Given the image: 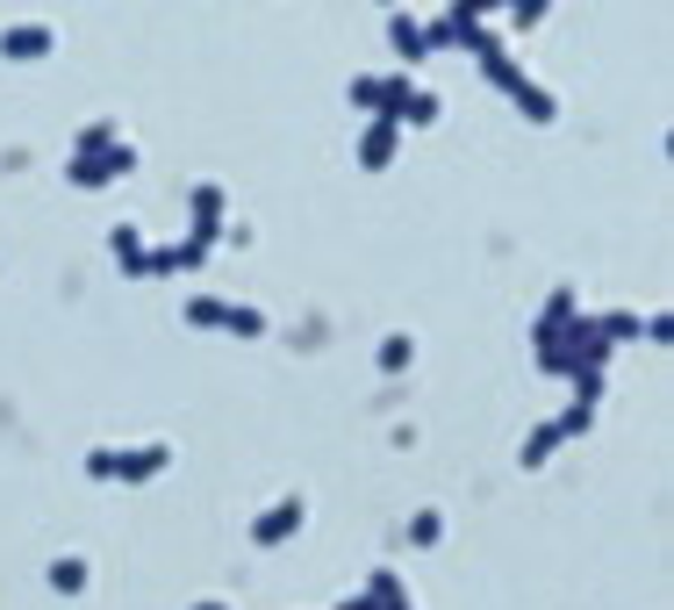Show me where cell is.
Masks as SVG:
<instances>
[{
    "mask_svg": "<svg viewBox=\"0 0 674 610\" xmlns=\"http://www.w3.org/2000/svg\"><path fill=\"white\" fill-rule=\"evenodd\" d=\"M187 324H202V331H237V338H266V316H258L252 302H216V295H194V302H187Z\"/></svg>",
    "mask_w": 674,
    "mask_h": 610,
    "instance_id": "3",
    "label": "cell"
},
{
    "mask_svg": "<svg viewBox=\"0 0 674 610\" xmlns=\"http://www.w3.org/2000/svg\"><path fill=\"white\" fill-rule=\"evenodd\" d=\"M438 531H446V517H438V510H417V525H409V539H417V546H438Z\"/></svg>",
    "mask_w": 674,
    "mask_h": 610,
    "instance_id": "18",
    "label": "cell"
},
{
    "mask_svg": "<svg viewBox=\"0 0 674 610\" xmlns=\"http://www.w3.org/2000/svg\"><path fill=\"white\" fill-rule=\"evenodd\" d=\"M109 252L122 258V273H144V252H151V244H144V237H136V231H130V223H115V231H109Z\"/></svg>",
    "mask_w": 674,
    "mask_h": 610,
    "instance_id": "12",
    "label": "cell"
},
{
    "mask_svg": "<svg viewBox=\"0 0 674 610\" xmlns=\"http://www.w3.org/2000/svg\"><path fill=\"white\" fill-rule=\"evenodd\" d=\"M438 115V94H423V87H417V101H409V122H431Z\"/></svg>",
    "mask_w": 674,
    "mask_h": 610,
    "instance_id": "19",
    "label": "cell"
},
{
    "mask_svg": "<svg viewBox=\"0 0 674 610\" xmlns=\"http://www.w3.org/2000/svg\"><path fill=\"white\" fill-rule=\"evenodd\" d=\"M0 51L8 58H43L51 51V22H8L0 29Z\"/></svg>",
    "mask_w": 674,
    "mask_h": 610,
    "instance_id": "8",
    "label": "cell"
},
{
    "mask_svg": "<svg viewBox=\"0 0 674 610\" xmlns=\"http://www.w3.org/2000/svg\"><path fill=\"white\" fill-rule=\"evenodd\" d=\"M165 460H173V446H136V453L94 446L86 453V475L94 481H151V475H165Z\"/></svg>",
    "mask_w": 674,
    "mask_h": 610,
    "instance_id": "1",
    "label": "cell"
},
{
    "mask_svg": "<svg viewBox=\"0 0 674 610\" xmlns=\"http://www.w3.org/2000/svg\"><path fill=\"white\" fill-rule=\"evenodd\" d=\"M136 165V151L130 144H115V151H101V159H72V187H109V180H122Z\"/></svg>",
    "mask_w": 674,
    "mask_h": 610,
    "instance_id": "4",
    "label": "cell"
},
{
    "mask_svg": "<svg viewBox=\"0 0 674 610\" xmlns=\"http://www.w3.org/2000/svg\"><path fill=\"white\" fill-rule=\"evenodd\" d=\"M302 517H309V510H302V496H280V502H273V510L252 525V546H280V539H295Z\"/></svg>",
    "mask_w": 674,
    "mask_h": 610,
    "instance_id": "5",
    "label": "cell"
},
{
    "mask_svg": "<svg viewBox=\"0 0 674 610\" xmlns=\"http://www.w3.org/2000/svg\"><path fill=\"white\" fill-rule=\"evenodd\" d=\"M574 316H581V309H574V295H566V287H560V295L545 302V316H539V353H545V345H560V331L574 324Z\"/></svg>",
    "mask_w": 674,
    "mask_h": 610,
    "instance_id": "10",
    "label": "cell"
},
{
    "mask_svg": "<svg viewBox=\"0 0 674 610\" xmlns=\"http://www.w3.org/2000/svg\"><path fill=\"white\" fill-rule=\"evenodd\" d=\"M51 589H58V597H80V589H86V560H51Z\"/></svg>",
    "mask_w": 674,
    "mask_h": 610,
    "instance_id": "15",
    "label": "cell"
},
{
    "mask_svg": "<svg viewBox=\"0 0 674 610\" xmlns=\"http://www.w3.org/2000/svg\"><path fill=\"white\" fill-rule=\"evenodd\" d=\"M208 258V244H159V252H144V273H194Z\"/></svg>",
    "mask_w": 674,
    "mask_h": 610,
    "instance_id": "9",
    "label": "cell"
},
{
    "mask_svg": "<svg viewBox=\"0 0 674 610\" xmlns=\"http://www.w3.org/2000/svg\"><path fill=\"white\" fill-rule=\"evenodd\" d=\"M337 610H380V603H374V597H345Z\"/></svg>",
    "mask_w": 674,
    "mask_h": 610,
    "instance_id": "20",
    "label": "cell"
},
{
    "mask_svg": "<svg viewBox=\"0 0 674 610\" xmlns=\"http://www.w3.org/2000/svg\"><path fill=\"white\" fill-rule=\"evenodd\" d=\"M351 101L388 122H409V101H417V87H409V72H366V80H351Z\"/></svg>",
    "mask_w": 674,
    "mask_h": 610,
    "instance_id": "2",
    "label": "cell"
},
{
    "mask_svg": "<svg viewBox=\"0 0 674 610\" xmlns=\"http://www.w3.org/2000/svg\"><path fill=\"white\" fill-rule=\"evenodd\" d=\"M187 209H194V244H216L223 237V187H208V180H202V187L187 194Z\"/></svg>",
    "mask_w": 674,
    "mask_h": 610,
    "instance_id": "7",
    "label": "cell"
},
{
    "mask_svg": "<svg viewBox=\"0 0 674 610\" xmlns=\"http://www.w3.org/2000/svg\"><path fill=\"white\" fill-rule=\"evenodd\" d=\"M122 136H115V122H86L80 130V144H72V159H101V151H115Z\"/></svg>",
    "mask_w": 674,
    "mask_h": 610,
    "instance_id": "14",
    "label": "cell"
},
{
    "mask_svg": "<svg viewBox=\"0 0 674 610\" xmlns=\"http://www.w3.org/2000/svg\"><path fill=\"white\" fill-rule=\"evenodd\" d=\"M388 37H395V51H402L409 65H417V58L431 51V43H423V22H409V14H388Z\"/></svg>",
    "mask_w": 674,
    "mask_h": 610,
    "instance_id": "13",
    "label": "cell"
},
{
    "mask_svg": "<svg viewBox=\"0 0 674 610\" xmlns=\"http://www.w3.org/2000/svg\"><path fill=\"white\" fill-rule=\"evenodd\" d=\"M409 359H417V345H409V338H388V345H380V366H388V374H402Z\"/></svg>",
    "mask_w": 674,
    "mask_h": 610,
    "instance_id": "17",
    "label": "cell"
},
{
    "mask_svg": "<svg viewBox=\"0 0 674 610\" xmlns=\"http://www.w3.org/2000/svg\"><path fill=\"white\" fill-rule=\"evenodd\" d=\"M560 446H566V438H560V424L545 417V424H531V438H524V453H517V460H524V467H545Z\"/></svg>",
    "mask_w": 674,
    "mask_h": 610,
    "instance_id": "11",
    "label": "cell"
},
{
    "mask_svg": "<svg viewBox=\"0 0 674 610\" xmlns=\"http://www.w3.org/2000/svg\"><path fill=\"white\" fill-rule=\"evenodd\" d=\"M395 144H402V122L374 115V122H366V130H359V165H366V173H380V165L395 159Z\"/></svg>",
    "mask_w": 674,
    "mask_h": 610,
    "instance_id": "6",
    "label": "cell"
},
{
    "mask_svg": "<svg viewBox=\"0 0 674 610\" xmlns=\"http://www.w3.org/2000/svg\"><path fill=\"white\" fill-rule=\"evenodd\" d=\"M553 424H560V438H581V431H589V424H595V403H566Z\"/></svg>",
    "mask_w": 674,
    "mask_h": 610,
    "instance_id": "16",
    "label": "cell"
},
{
    "mask_svg": "<svg viewBox=\"0 0 674 610\" xmlns=\"http://www.w3.org/2000/svg\"><path fill=\"white\" fill-rule=\"evenodd\" d=\"M194 610H223V603H194Z\"/></svg>",
    "mask_w": 674,
    "mask_h": 610,
    "instance_id": "21",
    "label": "cell"
}]
</instances>
